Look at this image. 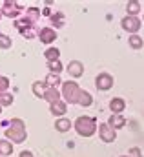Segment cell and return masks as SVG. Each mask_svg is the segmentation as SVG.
<instances>
[{"label":"cell","mask_w":144,"mask_h":157,"mask_svg":"<svg viewBox=\"0 0 144 157\" xmlns=\"http://www.w3.org/2000/svg\"><path fill=\"white\" fill-rule=\"evenodd\" d=\"M120 26H122V29L128 31L130 35H137V31L141 29V20H139L137 17H130V15H126V17L120 20Z\"/></svg>","instance_id":"obj_4"},{"label":"cell","mask_w":144,"mask_h":157,"mask_svg":"<svg viewBox=\"0 0 144 157\" xmlns=\"http://www.w3.org/2000/svg\"><path fill=\"white\" fill-rule=\"evenodd\" d=\"M49 110H51V113H53V115L62 117V115L68 112V104H66V102H62V101H57V102L49 104Z\"/></svg>","instance_id":"obj_11"},{"label":"cell","mask_w":144,"mask_h":157,"mask_svg":"<svg viewBox=\"0 0 144 157\" xmlns=\"http://www.w3.org/2000/svg\"><path fill=\"white\" fill-rule=\"evenodd\" d=\"M75 130L82 137H91L97 132V121L93 117H88V115H80L75 121Z\"/></svg>","instance_id":"obj_2"},{"label":"cell","mask_w":144,"mask_h":157,"mask_svg":"<svg viewBox=\"0 0 144 157\" xmlns=\"http://www.w3.org/2000/svg\"><path fill=\"white\" fill-rule=\"evenodd\" d=\"M0 112H2V106H0Z\"/></svg>","instance_id":"obj_31"},{"label":"cell","mask_w":144,"mask_h":157,"mask_svg":"<svg viewBox=\"0 0 144 157\" xmlns=\"http://www.w3.org/2000/svg\"><path fill=\"white\" fill-rule=\"evenodd\" d=\"M9 88V78L7 77H0V93H6Z\"/></svg>","instance_id":"obj_25"},{"label":"cell","mask_w":144,"mask_h":157,"mask_svg":"<svg viewBox=\"0 0 144 157\" xmlns=\"http://www.w3.org/2000/svg\"><path fill=\"white\" fill-rule=\"evenodd\" d=\"M6 137L11 143H24L26 141V124L22 119H11L9 121V128L6 130Z\"/></svg>","instance_id":"obj_1"},{"label":"cell","mask_w":144,"mask_h":157,"mask_svg":"<svg viewBox=\"0 0 144 157\" xmlns=\"http://www.w3.org/2000/svg\"><path fill=\"white\" fill-rule=\"evenodd\" d=\"M126 108V101L120 99V97H113L109 101V110H111V115H120Z\"/></svg>","instance_id":"obj_7"},{"label":"cell","mask_w":144,"mask_h":157,"mask_svg":"<svg viewBox=\"0 0 144 157\" xmlns=\"http://www.w3.org/2000/svg\"><path fill=\"white\" fill-rule=\"evenodd\" d=\"M38 39H40L42 44H51V42H55V39H57V33H55L53 28H42L38 31Z\"/></svg>","instance_id":"obj_8"},{"label":"cell","mask_w":144,"mask_h":157,"mask_svg":"<svg viewBox=\"0 0 144 157\" xmlns=\"http://www.w3.org/2000/svg\"><path fill=\"white\" fill-rule=\"evenodd\" d=\"M128 44H130L131 49H142L144 40H142L141 35H130V37H128Z\"/></svg>","instance_id":"obj_14"},{"label":"cell","mask_w":144,"mask_h":157,"mask_svg":"<svg viewBox=\"0 0 144 157\" xmlns=\"http://www.w3.org/2000/svg\"><path fill=\"white\" fill-rule=\"evenodd\" d=\"M20 11H22V6H18V4H13V2H4V9H2V13L6 15V17H18L20 15Z\"/></svg>","instance_id":"obj_10"},{"label":"cell","mask_w":144,"mask_h":157,"mask_svg":"<svg viewBox=\"0 0 144 157\" xmlns=\"http://www.w3.org/2000/svg\"><path fill=\"white\" fill-rule=\"evenodd\" d=\"M113 77L109 75V73H99L97 77H95V86H97V90H100V91H108L109 88H113Z\"/></svg>","instance_id":"obj_5"},{"label":"cell","mask_w":144,"mask_h":157,"mask_svg":"<svg viewBox=\"0 0 144 157\" xmlns=\"http://www.w3.org/2000/svg\"><path fill=\"white\" fill-rule=\"evenodd\" d=\"M142 20H144V17H142Z\"/></svg>","instance_id":"obj_32"},{"label":"cell","mask_w":144,"mask_h":157,"mask_svg":"<svg viewBox=\"0 0 144 157\" xmlns=\"http://www.w3.org/2000/svg\"><path fill=\"white\" fill-rule=\"evenodd\" d=\"M28 15H29V17H33V18H36V17L40 15V11H38L36 7H29V9H28Z\"/></svg>","instance_id":"obj_27"},{"label":"cell","mask_w":144,"mask_h":157,"mask_svg":"<svg viewBox=\"0 0 144 157\" xmlns=\"http://www.w3.org/2000/svg\"><path fill=\"white\" fill-rule=\"evenodd\" d=\"M108 124L117 132V130H120V128L126 126V119L122 117V115H111V117L108 119Z\"/></svg>","instance_id":"obj_13"},{"label":"cell","mask_w":144,"mask_h":157,"mask_svg":"<svg viewBox=\"0 0 144 157\" xmlns=\"http://www.w3.org/2000/svg\"><path fill=\"white\" fill-rule=\"evenodd\" d=\"M11 46H13V40H11V37H7V35L0 33V49H9Z\"/></svg>","instance_id":"obj_22"},{"label":"cell","mask_w":144,"mask_h":157,"mask_svg":"<svg viewBox=\"0 0 144 157\" xmlns=\"http://www.w3.org/2000/svg\"><path fill=\"white\" fill-rule=\"evenodd\" d=\"M99 135H100V139H102L104 143H113V141L117 139V132L109 126L108 122H104V124L99 126Z\"/></svg>","instance_id":"obj_6"},{"label":"cell","mask_w":144,"mask_h":157,"mask_svg":"<svg viewBox=\"0 0 144 157\" xmlns=\"http://www.w3.org/2000/svg\"><path fill=\"white\" fill-rule=\"evenodd\" d=\"M120 157H130V155H120Z\"/></svg>","instance_id":"obj_29"},{"label":"cell","mask_w":144,"mask_h":157,"mask_svg":"<svg viewBox=\"0 0 144 157\" xmlns=\"http://www.w3.org/2000/svg\"><path fill=\"white\" fill-rule=\"evenodd\" d=\"M47 68H49V73H55V75H59L62 71V64L59 60L57 62H47Z\"/></svg>","instance_id":"obj_24"},{"label":"cell","mask_w":144,"mask_h":157,"mask_svg":"<svg viewBox=\"0 0 144 157\" xmlns=\"http://www.w3.org/2000/svg\"><path fill=\"white\" fill-rule=\"evenodd\" d=\"M44 57H46V60H47V62H57V60H59V57H60V51H59L57 48H49V49H46V51H44Z\"/></svg>","instance_id":"obj_19"},{"label":"cell","mask_w":144,"mask_h":157,"mask_svg":"<svg viewBox=\"0 0 144 157\" xmlns=\"http://www.w3.org/2000/svg\"><path fill=\"white\" fill-rule=\"evenodd\" d=\"M20 157H33V154L28 152V150H24V152H20Z\"/></svg>","instance_id":"obj_28"},{"label":"cell","mask_w":144,"mask_h":157,"mask_svg":"<svg viewBox=\"0 0 144 157\" xmlns=\"http://www.w3.org/2000/svg\"><path fill=\"white\" fill-rule=\"evenodd\" d=\"M66 71L70 73V77L78 78L80 75H82V73H84V64H82V62H78V60H71V62L68 64Z\"/></svg>","instance_id":"obj_9"},{"label":"cell","mask_w":144,"mask_h":157,"mask_svg":"<svg viewBox=\"0 0 144 157\" xmlns=\"http://www.w3.org/2000/svg\"><path fill=\"white\" fill-rule=\"evenodd\" d=\"M46 88H47V84H46V82H40V80L33 82V93H35V97L44 99V95H46Z\"/></svg>","instance_id":"obj_16"},{"label":"cell","mask_w":144,"mask_h":157,"mask_svg":"<svg viewBox=\"0 0 144 157\" xmlns=\"http://www.w3.org/2000/svg\"><path fill=\"white\" fill-rule=\"evenodd\" d=\"M13 154V143L11 141H0V155L9 157Z\"/></svg>","instance_id":"obj_17"},{"label":"cell","mask_w":144,"mask_h":157,"mask_svg":"<svg viewBox=\"0 0 144 157\" xmlns=\"http://www.w3.org/2000/svg\"><path fill=\"white\" fill-rule=\"evenodd\" d=\"M70 128H71V122H70V119L60 117L59 121H55V130H57V132L64 133V132H68Z\"/></svg>","instance_id":"obj_15"},{"label":"cell","mask_w":144,"mask_h":157,"mask_svg":"<svg viewBox=\"0 0 144 157\" xmlns=\"http://www.w3.org/2000/svg\"><path fill=\"white\" fill-rule=\"evenodd\" d=\"M80 88H78V84L75 82V80H68V82H64L62 84V97H64V101H66V104H77L78 102V97H80Z\"/></svg>","instance_id":"obj_3"},{"label":"cell","mask_w":144,"mask_h":157,"mask_svg":"<svg viewBox=\"0 0 144 157\" xmlns=\"http://www.w3.org/2000/svg\"><path fill=\"white\" fill-rule=\"evenodd\" d=\"M0 17H2V11H0Z\"/></svg>","instance_id":"obj_30"},{"label":"cell","mask_w":144,"mask_h":157,"mask_svg":"<svg viewBox=\"0 0 144 157\" xmlns=\"http://www.w3.org/2000/svg\"><path fill=\"white\" fill-rule=\"evenodd\" d=\"M130 157H144V155H142V152H141V148L133 146V148H130Z\"/></svg>","instance_id":"obj_26"},{"label":"cell","mask_w":144,"mask_h":157,"mask_svg":"<svg viewBox=\"0 0 144 157\" xmlns=\"http://www.w3.org/2000/svg\"><path fill=\"white\" fill-rule=\"evenodd\" d=\"M126 11H128L130 17H137V13L141 11V2H137V0L128 2V4H126Z\"/></svg>","instance_id":"obj_18"},{"label":"cell","mask_w":144,"mask_h":157,"mask_svg":"<svg viewBox=\"0 0 144 157\" xmlns=\"http://www.w3.org/2000/svg\"><path fill=\"white\" fill-rule=\"evenodd\" d=\"M47 86H51V88H57L59 84H60V77L59 75H55V73H49L47 77H46V80H44Z\"/></svg>","instance_id":"obj_21"},{"label":"cell","mask_w":144,"mask_h":157,"mask_svg":"<svg viewBox=\"0 0 144 157\" xmlns=\"http://www.w3.org/2000/svg\"><path fill=\"white\" fill-rule=\"evenodd\" d=\"M13 104V95L11 93H0V106H9Z\"/></svg>","instance_id":"obj_23"},{"label":"cell","mask_w":144,"mask_h":157,"mask_svg":"<svg viewBox=\"0 0 144 157\" xmlns=\"http://www.w3.org/2000/svg\"><path fill=\"white\" fill-rule=\"evenodd\" d=\"M60 91L57 90V88H51V86H47L46 88V95H44V99L49 102V104H53V102H57V101H60Z\"/></svg>","instance_id":"obj_12"},{"label":"cell","mask_w":144,"mask_h":157,"mask_svg":"<svg viewBox=\"0 0 144 157\" xmlns=\"http://www.w3.org/2000/svg\"><path fill=\"white\" fill-rule=\"evenodd\" d=\"M91 102H93V97L88 93V91H80V97H78V102L77 104H80V106H84V108H88V106H91Z\"/></svg>","instance_id":"obj_20"}]
</instances>
